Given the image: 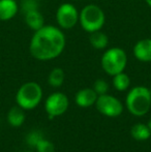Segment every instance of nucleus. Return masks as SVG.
Instances as JSON below:
<instances>
[{
	"label": "nucleus",
	"mask_w": 151,
	"mask_h": 152,
	"mask_svg": "<svg viewBox=\"0 0 151 152\" xmlns=\"http://www.w3.org/2000/svg\"><path fill=\"white\" fill-rule=\"evenodd\" d=\"M147 125L149 126V128H150V130H151V118H150V120H149V122H148Z\"/></svg>",
	"instance_id": "nucleus-23"
},
{
	"label": "nucleus",
	"mask_w": 151,
	"mask_h": 152,
	"mask_svg": "<svg viewBox=\"0 0 151 152\" xmlns=\"http://www.w3.org/2000/svg\"><path fill=\"white\" fill-rule=\"evenodd\" d=\"M125 104L131 115L142 117L149 112L151 108V92L145 86H136L126 95Z\"/></svg>",
	"instance_id": "nucleus-2"
},
{
	"label": "nucleus",
	"mask_w": 151,
	"mask_h": 152,
	"mask_svg": "<svg viewBox=\"0 0 151 152\" xmlns=\"http://www.w3.org/2000/svg\"><path fill=\"white\" fill-rule=\"evenodd\" d=\"M42 99V89L36 82H27L19 88L16 94L17 104L25 111L36 108Z\"/></svg>",
	"instance_id": "nucleus-4"
},
{
	"label": "nucleus",
	"mask_w": 151,
	"mask_h": 152,
	"mask_svg": "<svg viewBox=\"0 0 151 152\" xmlns=\"http://www.w3.org/2000/svg\"><path fill=\"white\" fill-rule=\"evenodd\" d=\"M35 149H36L37 152H54L55 151L54 144L44 138L40 141H38V143L35 145Z\"/></svg>",
	"instance_id": "nucleus-18"
},
{
	"label": "nucleus",
	"mask_w": 151,
	"mask_h": 152,
	"mask_svg": "<svg viewBox=\"0 0 151 152\" xmlns=\"http://www.w3.org/2000/svg\"><path fill=\"white\" fill-rule=\"evenodd\" d=\"M89 42L96 50H104V49L107 48L108 44H109V37L106 33L101 32V30H97L90 33Z\"/></svg>",
	"instance_id": "nucleus-14"
},
{
	"label": "nucleus",
	"mask_w": 151,
	"mask_h": 152,
	"mask_svg": "<svg viewBox=\"0 0 151 152\" xmlns=\"http://www.w3.org/2000/svg\"><path fill=\"white\" fill-rule=\"evenodd\" d=\"M97 97L98 95L93 88H83L77 92L75 100L80 108H89L95 104Z\"/></svg>",
	"instance_id": "nucleus-9"
},
{
	"label": "nucleus",
	"mask_w": 151,
	"mask_h": 152,
	"mask_svg": "<svg viewBox=\"0 0 151 152\" xmlns=\"http://www.w3.org/2000/svg\"><path fill=\"white\" fill-rule=\"evenodd\" d=\"M101 64L106 74L113 77L125 69L127 64V55L121 48H110L103 54Z\"/></svg>",
	"instance_id": "nucleus-5"
},
{
	"label": "nucleus",
	"mask_w": 151,
	"mask_h": 152,
	"mask_svg": "<svg viewBox=\"0 0 151 152\" xmlns=\"http://www.w3.org/2000/svg\"><path fill=\"white\" fill-rule=\"evenodd\" d=\"M33 10H38L37 0H23L22 2V10L23 12H30Z\"/></svg>",
	"instance_id": "nucleus-20"
},
{
	"label": "nucleus",
	"mask_w": 151,
	"mask_h": 152,
	"mask_svg": "<svg viewBox=\"0 0 151 152\" xmlns=\"http://www.w3.org/2000/svg\"><path fill=\"white\" fill-rule=\"evenodd\" d=\"M113 86L117 91H125L128 89L129 85H131V79L124 72H119V74L113 76Z\"/></svg>",
	"instance_id": "nucleus-17"
},
{
	"label": "nucleus",
	"mask_w": 151,
	"mask_h": 152,
	"mask_svg": "<svg viewBox=\"0 0 151 152\" xmlns=\"http://www.w3.org/2000/svg\"><path fill=\"white\" fill-rule=\"evenodd\" d=\"M25 23L33 31H37L44 26V19L38 10H33L25 12Z\"/></svg>",
	"instance_id": "nucleus-12"
},
{
	"label": "nucleus",
	"mask_w": 151,
	"mask_h": 152,
	"mask_svg": "<svg viewBox=\"0 0 151 152\" xmlns=\"http://www.w3.org/2000/svg\"><path fill=\"white\" fill-rule=\"evenodd\" d=\"M145 2H146V3H147L148 5H149L150 7H151V0H145Z\"/></svg>",
	"instance_id": "nucleus-22"
},
{
	"label": "nucleus",
	"mask_w": 151,
	"mask_h": 152,
	"mask_svg": "<svg viewBox=\"0 0 151 152\" xmlns=\"http://www.w3.org/2000/svg\"><path fill=\"white\" fill-rule=\"evenodd\" d=\"M42 139V134L39 132H32L27 137V143L30 146L35 147V145L38 143V141H40Z\"/></svg>",
	"instance_id": "nucleus-21"
},
{
	"label": "nucleus",
	"mask_w": 151,
	"mask_h": 152,
	"mask_svg": "<svg viewBox=\"0 0 151 152\" xmlns=\"http://www.w3.org/2000/svg\"><path fill=\"white\" fill-rule=\"evenodd\" d=\"M26 119L25 110L20 106H15L8 111L7 113V122L14 127H19L24 123Z\"/></svg>",
	"instance_id": "nucleus-13"
},
{
	"label": "nucleus",
	"mask_w": 151,
	"mask_h": 152,
	"mask_svg": "<svg viewBox=\"0 0 151 152\" xmlns=\"http://www.w3.org/2000/svg\"><path fill=\"white\" fill-rule=\"evenodd\" d=\"M93 89H94V91L97 93V95H103V94L108 93L109 84H108L107 81H105L104 79H97L94 82Z\"/></svg>",
	"instance_id": "nucleus-19"
},
{
	"label": "nucleus",
	"mask_w": 151,
	"mask_h": 152,
	"mask_svg": "<svg viewBox=\"0 0 151 152\" xmlns=\"http://www.w3.org/2000/svg\"><path fill=\"white\" fill-rule=\"evenodd\" d=\"M16 0H0V21H9L18 12Z\"/></svg>",
	"instance_id": "nucleus-11"
},
{
	"label": "nucleus",
	"mask_w": 151,
	"mask_h": 152,
	"mask_svg": "<svg viewBox=\"0 0 151 152\" xmlns=\"http://www.w3.org/2000/svg\"><path fill=\"white\" fill-rule=\"evenodd\" d=\"M133 55L139 61L151 62V38H144L133 47Z\"/></svg>",
	"instance_id": "nucleus-10"
},
{
	"label": "nucleus",
	"mask_w": 151,
	"mask_h": 152,
	"mask_svg": "<svg viewBox=\"0 0 151 152\" xmlns=\"http://www.w3.org/2000/svg\"><path fill=\"white\" fill-rule=\"evenodd\" d=\"M37 1H38V0H37Z\"/></svg>",
	"instance_id": "nucleus-25"
},
{
	"label": "nucleus",
	"mask_w": 151,
	"mask_h": 152,
	"mask_svg": "<svg viewBox=\"0 0 151 152\" xmlns=\"http://www.w3.org/2000/svg\"><path fill=\"white\" fill-rule=\"evenodd\" d=\"M131 134L137 141H146L151 137V130L147 124L137 123L131 126Z\"/></svg>",
	"instance_id": "nucleus-15"
},
{
	"label": "nucleus",
	"mask_w": 151,
	"mask_h": 152,
	"mask_svg": "<svg viewBox=\"0 0 151 152\" xmlns=\"http://www.w3.org/2000/svg\"><path fill=\"white\" fill-rule=\"evenodd\" d=\"M65 48V36L60 28L44 25L35 31L29 45V52L34 59L48 61L61 55Z\"/></svg>",
	"instance_id": "nucleus-1"
},
{
	"label": "nucleus",
	"mask_w": 151,
	"mask_h": 152,
	"mask_svg": "<svg viewBox=\"0 0 151 152\" xmlns=\"http://www.w3.org/2000/svg\"><path fill=\"white\" fill-rule=\"evenodd\" d=\"M64 72L62 68L60 67H55L50 72L48 77V83L50 86L54 87V88H58L64 82Z\"/></svg>",
	"instance_id": "nucleus-16"
},
{
	"label": "nucleus",
	"mask_w": 151,
	"mask_h": 152,
	"mask_svg": "<svg viewBox=\"0 0 151 152\" xmlns=\"http://www.w3.org/2000/svg\"><path fill=\"white\" fill-rule=\"evenodd\" d=\"M80 12L71 3H63L57 8L56 22L59 28L71 29L79 23Z\"/></svg>",
	"instance_id": "nucleus-8"
},
{
	"label": "nucleus",
	"mask_w": 151,
	"mask_h": 152,
	"mask_svg": "<svg viewBox=\"0 0 151 152\" xmlns=\"http://www.w3.org/2000/svg\"><path fill=\"white\" fill-rule=\"evenodd\" d=\"M95 107L101 115L111 118L120 116L123 112V104H121L120 100L108 93L98 95L95 102Z\"/></svg>",
	"instance_id": "nucleus-6"
},
{
	"label": "nucleus",
	"mask_w": 151,
	"mask_h": 152,
	"mask_svg": "<svg viewBox=\"0 0 151 152\" xmlns=\"http://www.w3.org/2000/svg\"><path fill=\"white\" fill-rule=\"evenodd\" d=\"M150 92H151V88H150Z\"/></svg>",
	"instance_id": "nucleus-24"
},
{
	"label": "nucleus",
	"mask_w": 151,
	"mask_h": 152,
	"mask_svg": "<svg viewBox=\"0 0 151 152\" xmlns=\"http://www.w3.org/2000/svg\"><path fill=\"white\" fill-rule=\"evenodd\" d=\"M69 106V98L62 92H54L50 94L44 102V110L48 114L49 119L63 115L67 111Z\"/></svg>",
	"instance_id": "nucleus-7"
},
{
	"label": "nucleus",
	"mask_w": 151,
	"mask_h": 152,
	"mask_svg": "<svg viewBox=\"0 0 151 152\" xmlns=\"http://www.w3.org/2000/svg\"><path fill=\"white\" fill-rule=\"evenodd\" d=\"M105 22V12L96 4H87L80 12L79 23L81 27L89 33L101 30Z\"/></svg>",
	"instance_id": "nucleus-3"
}]
</instances>
